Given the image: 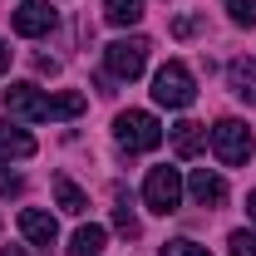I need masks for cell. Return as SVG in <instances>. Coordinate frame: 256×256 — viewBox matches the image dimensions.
I'll list each match as a JSON object with an SVG mask.
<instances>
[{
  "instance_id": "cell-8",
  "label": "cell",
  "mask_w": 256,
  "mask_h": 256,
  "mask_svg": "<svg viewBox=\"0 0 256 256\" xmlns=\"http://www.w3.org/2000/svg\"><path fill=\"white\" fill-rule=\"evenodd\" d=\"M54 30V10H50V0H25L20 10H15V34H25V40H34V34Z\"/></svg>"
},
{
  "instance_id": "cell-20",
  "label": "cell",
  "mask_w": 256,
  "mask_h": 256,
  "mask_svg": "<svg viewBox=\"0 0 256 256\" xmlns=\"http://www.w3.org/2000/svg\"><path fill=\"white\" fill-rule=\"evenodd\" d=\"M114 226H118L124 236H138V217H133L128 207H114Z\"/></svg>"
},
{
  "instance_id": "cell-2",
  "label": "cell",
  "mask_w": 256,
  "mask_h": 256,
  "mask_svg": "<svg viewBox=\"0 0 256 256\" xmlns=\"http://www.w3.org/2000/svg\"><path fill=\"white\" fill-rule=\"evenodd\" d=\"M207 143H212V153L226 162V168H242V162L252 158V128L242 124V118H217L212 133H207Z\"/></svg>"
},
{
  "instance_id": "cell-5",
  "label": "cell",
  "mask_w": 256,
  "mask_h": 256,
  "mask_svg": "<svg viewBox=\"0 0 256 256\" xmlns=\"http://www.w3.org/2000/svg\"><path fill=\"white\" fill-rule=\"evenodd\" d=\"M104 64H108L114 79H138L143 64H148V40H143V34H133V40H114V44L104 50Z\"/></svg>"
},
{
  "instance_id": "cell-21",
  "label": "cell",
  "mask_w": 256,
  "mask_h": 256,
  "mask_svg": "<svg viewBox=\"0 0 256 256\" xmlns=\"http://www.w3.org/2000/svg\"><path fill=\"white\" fill-rule=\"evenodd\" d=\"M15 192H20V178L5 172V162H0V197H15Z\"/></svg>"
},
{
  "instance_id": "cell-7",
  "label": "cell",
  "mask_w": 256,
  "mask_h": 256,
  "mask_svg": "<svg viewBox=\"0 0 256 256\" xmlns=\"http://www.w3.org/2000/svg\"><path fill=\"white\" fill-rule=\"evenodd\" d=\"M20 236L50 252V246L60 242V222H54L50 212H40V207H25V212H20Z\"/></svg>"
},
{
  "instance_id": "cell-17",
  "label": "cell",
  "mask_w": 256,
  "mask_h": 256,
  "mask_svg": "<svg viewBox=\"0 0 256 256\" xmlns=\"http://www.w3.org/2000/svg\"><path fill=\"white\" fill-rule=\"evenodd\" d=\"M226 15H232L236 25L252 30V25H256V0H226Z\"/></svg>"
},
{
  "instance_id": "cell-4",
  "label": "cell",
  "mask_w": 256,
  "mask_h": 256,
  "mask_svg": "<svg viewBox=\"0 0 256 256\" xmlns=\"http://www.w3.org/2000/svg\"><path fill=\"white\" fill-rule=\"evenodd\" d=\"M143 207L158 212V217H172L182 207V178H178V168H153L143 178Z\"/></svg>"
},
{
  "instance_id": "cell-1",
  "label": "cell",
  "mask_w": 256,
  "mask_h": 256,
  "mask_svg": "<svg viewBox=\"0 0 256 256\" xmlns=\"http://www.w3.org/2000/svg\"><path fill=\"white\" fill-rule=\"evenodd\" d=\"M114 138H118V148L124 153H153L162 143V124L148 114V108H128L114 118Z\"/></svg>"
},
{
  "instance_id": "cell-3",
  "label": "cell",
  "mask_w": 256,
  "mask_h": 256,
  "mask_svg": "<svg viewBox=\"0 0 256 256\" xmlns=\"http://www.w3.org/2000/svg\"><path fill=\"white\" fill-rule=\"evenodd\" d=\"M153 98H158L162 108H188L192 98H197V84H192V69L178 60H168L153 74Z\"/></svg>"
},
{
  "instance_id": "cell-6",
  "label": "cell",
  "mask_w": 256,
  "mask_h": 256,
  "mask_svg": "<svg viewBox=\"0 0 256 256\" xmlns=\"http://www.w3.org/2000/svg\"><path fill=\"white\" fill-rule=\"evenodd\" d=\"M5 108H10L15 118H25V124L50 118V98L40 94L34 84H10V89H5Z\"/></svg>"
},
{
  "instance_id": "cell-18",
  "label": "cell",
  "mask_w": 256,
  "mask_h": 256,
  "mask_svg": "<svg viewBox=\"0 0 256 256\" xmlns=\"http://www.w3.org/2000/svg\"><path fill=\"white\" fill-rule=\"evenodd\" d=\"M226 246H232V256H256V232H232Z\"/></svg>"
},
{
  "instance_id": "cell-23",
  "label": "cell",
  "mask_w": 256,
  "mask_h": 256,
  "mask_svg": "<svg viewBox=\"0 0 256 256\" xmlns=\"http://www.w3.org/2000/svg\"><path fill=\"white\" fill-rule=\"evenodd\" d=\"M246 212H252V222H256V192H252V197H246Z\"/></svg>"
},
{
  "instance_id": "cell-19",
  "label": "cell",
  "mask_w": 256,
  "mask_h": 256,
  "mask_svg": "<svg viewBox=\"0 0 256 256\" xmlns=\"http://www.w3.org/2000/svg\"><path fill=\"white\" fill-rule=\"evenodd\" d=\"M162 256H212L207 246H197V242H188V236H178V242H168L162 246Z\"/></svg>"
},
{
  "instance_id": "cell-13",
  "label": "cell",
  "mask_w": 256,
  "mask_h": 256,
  "mask_svg": "<svg viewBox=\"0 0 256 256\" xmlns=\"http://www.w3.org/2000/svg\"><path fill=\"white\" fill-rule=\"evenodd\" d=\"M54 202H60V212H69V217H84L89 212V197L74 188L64 172H54Z\"/></svg>"
},
{
  "instance_id": "cell-22",
  "label": "cell",
  "mask_w": 256,
  "mask_h": 256,
  "mask_svg": "<svg viewBox=\"0 0 256 256\" xmlns=\"http://www.w3.org/2000/svg\"><path fill=\"white\" fill-rule=\"evenodd\" d=\"M5 69H10V44L0 40V74H5Z\"/></svg>"
},
{
  "instance_id": "cell-14",
  "label": "cell",
  "mask_w": 256,
  "mask_h": 256,
  "mask_svg": "<svg viewBox=\"0 0 256 256\" xmlns=\"http://www.w3.org/2000/svg\"><path fill=\"white\" fill-rule=\"evenodd\" d=\"M104 242H108V232H104L98 222H89V226H79V232L69 236V256H98Z\"/></svg>"
},
{
  "instance_id": "cell-10",
  "label": "cell",
  "mask_w": 256,
  "mask_h": 256,
  "mask_svg": "<svg viewBox=\"0 0 256 256\" xmlns=\"http://www.w3.org/2000/svg\"><path fill=\"white\" fill-rule=\"evenodd\" d=\"M226 84H232V94L242 104L256 108V60H232L226 64Z\"/></svg>"
},
{
  "instance_id": "cell-24",
  "label": "cell",
  "mask_w": 256,
  "mask_h": 256,
  "mask_svg": "<svg viewBox=\"0 0 256 256\" xmlns=\"http://www.w3.org/2000/svg\"><path fill=\"white\" fill-rule=\"evenodd\" d=\"M0 256H25V252H20V246H5V252H0Z\"/></svg>"
},
{
  "instance_id": "cell-11",
  "label": "cell",
  "mask_w": 256,
  "mask_h": 256,
  "mask_svg": "<svg viewBox=\"0 0 256 256\" xmlns=\"http://www.w3.org/2000/svg\"><path fill=\"white\" fill-rule=\"evenodd\" d=\"M207 148V128L192 124V118H182V124H172V153L178 158H197Z\"/></svg>"
},
{
  "instance_id": "cell-16",
  "label": "cell",
  "mask_w": 256,
  "mask_h": 256,
  "mask_svg": "<svg viewBox=\"0 0 256 256\" xmlns=\"http://www.w3.org/2000/svg\"><path fill=\"white\" fill-rule=\"evenodd\" d=\"M84 104H89V98L79 94V89H64V94H50V118H79V114H84Z\"/></svg>"
},
{
  "instance_id": "cell-15",
  "label": "cell",
  "mask_w": 256,
  "mask_h": 256,
  "mask_svg": "<svg viewBox=\"0 0 256 256\" xmlns=\"http://www.w3.org/2000/svg\"><path fill=\"white\" fill-rule=\"evenodd\" d=\"M104 20L118 25V30L138 25V20H143V0H104Z\"/></svg>"
},
{
  "instance_id": "cell-12",
  "label": "cell",
  "mask_w": 256,
  "mask_h": 256,
  "mask_svg": "<svg viewBox=\"0 0 256 256\" xmlns=\"http://www.w3.org/2000/svg\"><path fill=\"white\" fill-rule=\"evenodd\" d=\"M0 158H34V138L10 118H0Z\"/></svg>"
},
{
  "instance_id": "cell-9",
  "label": "cell",
  "mask_w": 256,
  "mask_h": 256,
  "mask_svg": "<svg viewBox=\"0 0 256 256\" xmlns=\"http://www.w3.org/2000/svg\"><path fill=\"white\" fill-rule=\"evenodd\" d=\"M188 192H192L197 207H222L226 202V182L217 178V172H207V168H197V172L188 178Z\"/></svg>"
}]
</instances>
